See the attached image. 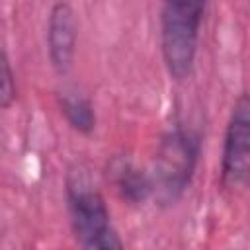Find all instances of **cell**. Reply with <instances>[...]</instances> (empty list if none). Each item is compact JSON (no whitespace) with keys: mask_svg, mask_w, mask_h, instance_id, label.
<instances>
[{"mask_svg":"<svg viewBox=\"0 0 250 250\" xmlns=\"http://www.w3.org/2000/svg\"><path fill=\"white\" fill-rule=\"evenodd\" d=\"M64 201L68 221L80 250H127L105 197L82 170H70L64 180Z\"/></svg>","mask_w":250,"mask_h":250,"instance_id":"cell-2","label":"cell"},{"mask_svg":"<svg viewBox=\"0 0 250 250\" xmlns=\"http://www.w3.org/2000/svg\"><path fill=\"white\" fill-rule=\"evenodd\" d=\"M0 76H2V84H0V105L4 109H8L16 98H18V86H16V74L12 70V64H10V59H8V53L2 51V59H0Z\"/></svg>","mask_w":250,"mask_h":250,"instance_id":"cell-8","label":"cell"},{"mask_svg":"<svg viewBox=\"0 0 250 250\" xmlns=\"http://www.w3.org/2000/svg\"><path fill=\"white\" fill-rule=\"evenodd\" d=\"M221 184L229 189L250 186V92L232 102L221 150Z\"/></svg>","mask_w":250,"mask_h":250,"instance_id":"cell-4","label":"cell"},{"mask_svg":"<svg viewBox=\"0 0 250 250\" xmlns=\"http://www.w3.org/2000/svg\"><path fill=\"white\" fill-rule=\"evenodd\" d=\"M205 2H164L160 6V53L164 66L176 82L191 76L205 18Z\"/></svg>","mask_w":250,"mask_h":250,"instance_id":"cell-3","label":"cell"},{"mask_svg":"<svg viewBox=\"0 0 250 250\" xmlns=\"http://www.w3.org/2000/svg\"><path fill=\"white\" fill-rule=\"evenodd\" d=\"M57 104L66 123L80 135H90L96 129V109L92 100L78 88H64L57 94Z\"/></svg>","mask_w":250,"mask_h":250,"instance_id":"cell-7","label":"cell"},{"mask_svg":"<svg viewBox=\"0 0 250 250\" xmlns=\"http://www.w3.org/2000/svg\"><path fill=\"white\" fill-rule=\"evenodd\" d=\"M201 154L199 133L184 121L172 123L160 137L152 160L154 199L168 207L178 203L189 189Z\"/></svg>","mask_w":250,"mask_h":250,"instance_id":"cell-1","label":"cell"},{"mask_svg":"<svg viewBox=\"0 0 250 250\" xmlns=\"http://www.w3.org/2000/svg\"><path fill=\"white\" fill-rule=\"evenodd\" d=\"M107 178L115 193L129 205H143L154 195L150 172L137 166L129 156H113L107 164Z\"/></svg>","mask_w":250,"mask_h":250,"instance_id":"cell-6","label":"cell"},{"mask_svg":"<svg viewBox=\"0 0 250 250\" xmlns=\"http://www.w3.org/2000/svg\"><path fill=\"white\" fill-rule=\"evenodd\" d=\"M76 41H78V20L76 12L68 2H55L49 8L47 16V57L51 66L64 74L74 64L76 55Z\"/></svg>","mask_w":250,"mask_h":250,"instance_id":"cell-5","label":"cell"}]
</instances>
